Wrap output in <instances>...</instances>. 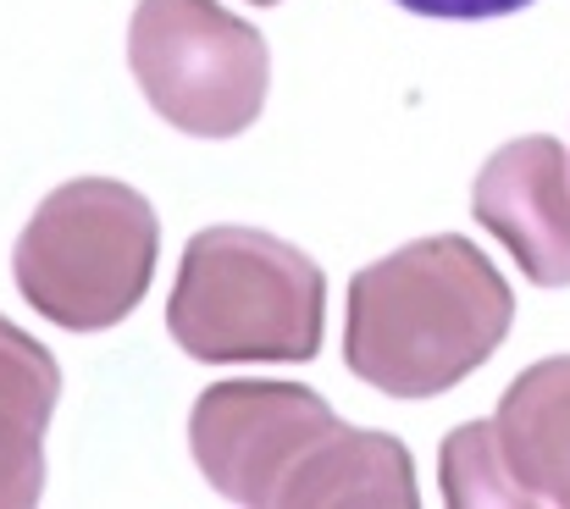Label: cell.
Here are the masks:
<instances>
[{
    "mask_svg": "<svg viewBox=\"0 0 570 509\" xmlns=\"http://www.w3.org/2000/svg\"><path fill=\"white\" fill-rule=\"evenodd\" d=\"M199 477L233 505H415L410 449L344 427L299 382H216L194 399Z\"/></svg>",
    "mask_w": 570,
    "mask_h": 509,
    "instance_id": "obj_1",
    "label": "cell"
},
{
    "mask_svg": "<svg viewBox=\"0 0 570 509\" xmlns=\"http://www.w3.org/2000/svg\"><path fill=\"white\" fill-rule=\"evenodd\" d=\"M515 327L499 266L454 233L415 238L355 272L344 360L393 399H432L465 382Z\"/></svg>",
    "mask_w": 570,
    "mask_h": 509,
    "instance_id": "obj_2",
    "label": "cell"
},
{
    "mask_svg": "<svg viewBox=\"0 0 570 509\" xmlns=\"http://www.w3.org/2000/svg\"><path fill=\"white\" fill-rule=\"evenodd\" d=\"M61 399L56 354L0 316V509L39 505L45 427Z\"/></svg>",
    "mask_w": 570,
    "mask_h": 509,
    "instance_id": "obj_8",
    "label": "cell"
},
{
    "mask_svg": "<svg viewBox=\"0 0 570 509\" xmlns=\"http://www.w3.org/2000/svg\"><path fill=\"white\" fill-rule=\"evenodd\" d=\"M128 67L156 117L194 139L244 134L272 84L261 28L216 0H139L128 22Z\"/></svg>",
    "mask_w": 570,
    "mask_h": 509,
    "instance_id": "obj_5",
    "label": "cell"
},
{
    "mask_svg": "<svg viewBox=\"0 0 570 509\" xmlns=\"http://www.w3.org/2000/svg\"><path fill=\"white\" fill-rule=\"evenodd\" d=\"M415 17H438V22H488V17H510L527 11L532 0H393Z\"/></svg>",
    "mask_w": 570,
    "mask_h": 509,
    "instance_id": "obj_9",
    "label": "cell"
},
{
    "mask_svg": "<svg viewBox=\"0 0 570 509\" xmlns=\"http://www.w3.org/2000/svg\"><path fill=\"white\" fill-rule=\"evenodd\" d=\"M167 327L178 349L205 365L316 360L327 327V277L305 249L261 227H205L184 249Z\"/></svg>",
    "mask_w": 570,
    "mask_h": 509,
    "instance_id": "obj_3",
    "label": "cell"
},
{
    "mask_svg": "<svg viewBox=\"0 0 570 509\" xmlns=\"http://www.w3.org/2000/svg\"><path fill=\"white\" fill-rule=\"evenodd\" d=\"M438 460L449 505H570V354L527 365L493 421L454 427Z\"/></svg>",
    "mask_w": 570,
    "mask_h": 509,
    "instance_id": "obj_6",
    "label": "cell"
},
{
    "mask_svg": "<svg viewBox=\"0 0 570 509\" xmlns=\"http://www.w3.org/2000/svg\"><path fill=\"white\" fill-rule=\"evenodd\" d=\"M249 6H277V0H249Z\"/></svg>",
    "mask_w": 570,
    "mask_h": 509,
    "instance_id": "obj_10",
    "label": "cell"
},
{
    "mask_svg": "<svg viewBox=\"0 0 570 509\" xmlns=\"http://www.w3.org/2000/svg\"><path fill=\"white\" fill-rule=\"evenodd\" d=\"M471 211L538 288L570 283V150L560 139L527 134L493 150L476 172Z\"/></svg>",
    "mask_w": 570,
    "mask_h": 509,
    "instance_id": "obj_7",
    "label": "cell"
},
{
    "mask_svg": "<svg viewBox=\"0 0 570 509\" xmlns=\"http://www.w3.org/2000/svg\"><path fill=\"white\" fill-rule=\"evenodd\" d=\"M161 227L139 188L117 177H72L28 216L11 272L22 300L67 327L106 333L150 294Z\"/></svg>",
    "mask_w": 570,
    "mask_h": 509,
    "instance_id": "obj_4",
    "label": "cell"
}]
</instances>
